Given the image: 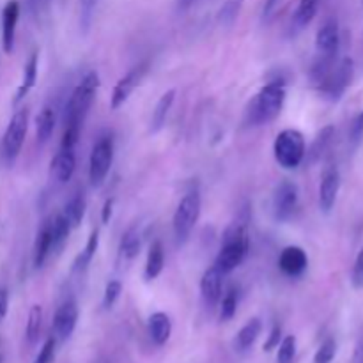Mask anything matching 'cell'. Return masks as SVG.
Listing matches in <instances>:
<instances>
[{
    "mask_svg": "<svg viewBox=\"0 0 363 363\" xmlns=\"http://www.w3.org/2000/svg\"><path fill=\"white\" fill-rule=\"evenodd\" d=\"M98 87L99 74L96 71H89L71 92L66 105V116H64L66 128H64L62 142H60L62 149H74V145H77L85 117H87L89 110L94 103Z\"/></svg>",
    "mask_w": 363,
    "mask_h": 363,
    "instance_id": "6da1fadb",
    "label": "cell"
},
{
    "mask_svg": "<svg viewBox=\"0 0 363 363\" xmlns=\"http://www.w3.org/2000/svg\"><path fill=\"white\" fill-rule=\"evenodd\" d=\"M287 89L284 80H273L266 84L261 91L255 94L247 110V123L252 126L272 123L280 116L286 101Z\"/></svg>",
    "mask_w": 363,
    "mask_h": 363,
    "instance_id": "7a4b0ae2",
    "label": "cell"
},
{
    "mask_svg": "<svg viewBox=\"0 0 363 363\" xmlns=\"http://www.w3.org/2000/svg\"><path fill=\"white\" fill-rule=\"evenodd\" d=\"M248 247H250V240H248V233L245 223H233V225L225 230V234H223L222 248H220L218 255H216V261L213 266H216L222 275L234 272V269L245 261V257H247Z\"/></svg>",
    "mask_w": 363,
    "mask_h": 363,
    "instance_id": "3957f363",
    "label": "cell"
},
{
    "mask_svg": "<svg viewBox=\"0 0 363 363\" xmlns=\"http://www.w3.org/2000/svg\"><path fill=\"white\" fill-rule=\"evenodd\" d=\"M275 160L282 169L293 170L301 165L307 155V144L301 131L298 130H284L277 135L275 144H273Z\"/></svg>",
    "mask_w": 363,
    "mask_h": 363,
    "instance_id": "277c9868",
    "label": "cell"
},
{
    "mask_svg": "<svg viewBox=\"0 0 363 363\" xmlns=\"http://www.w3.org/2000/svg\"><path fill=\"white\" fill-rule=\"evenodd\" d=\"M201 208L202 201L199 190H190L183 195L172 220L174 238H176L177 245H184L188 241L199 216H201Z\"/></svg>",
    "mask_w": 363,
    "mask_h": 363,
    "instance_id": "5b68a950",
    "label": "cell"
},
{
    "mask_svg": "<svg viewBox=\"0 0 363 363\" xmlns=\"http://www.w3.org/2000/svg\"><path fill=\"white\" fill-rule=\"evenodd\" d=\"M354 77V64L350 57H344V59L337 60L332 66V69L326 73V77L323 78L321 84L318 85V91L321 92L325 98L332 99V101H339L344 96V92L350 89L351 82Z\"/></svg>",
    "mask_w": 363,
    "mask_h": 363,
    "instance_id": "8992f818",
    "label": "cell"
},
{
    "mask_svg": "<svg viewBox=\"0 0 363 363\" xmlns=\"http://www.w3.org/2000/svg\"><path fill=\"white\" fill-rule=\"evenodd\" d=\"M113 162V138L112 135H103L98 138L89 158V181L92 186H99L106 179Z\"/></svg>",
    "mask_w": 363,
    "mask_h": 363,
    "instance_id": "52a82bcc",
    "label": "cell"
},
{
    "mask_svg": "<svg viewBox=\"0 0 363 363\" xmlns=\"http://www.w3.org/2000/svg\"><path fill=\"white\" fill-rule=\"evenodd\" d=\"M27 130H28V110L21 108L11 117L6 133H4V138H2V152H4V158H6L7 162H14L16 156L20 155L21 147H23L25 137H27Z\"/></svg>",
    "mask_w": 363,
    "mask_h": 363,
    "instance_id": "ba28073f",
    "label": "cell"
},
{
    "mask_svg": "<svg viewBox=\"0 0 363 363\" xmlns=\"http://www.w3.org/2000/svg\"><path fill=\"white\" fill-rule=\"evenodd\" d=\"M300 204V190L293 181H282L273 194V215L277 222H287L296 213Z\"/></svg>",
    "mask_w": 363,
    "mask_h": 363,
    "instance_id": "9c48e42d",
    "label": "cell"
},
{
    "mask_svg": "<svg viewBox=\"0 0 363 363\" xmlns=\"http://www.w3.org/2000/svg\"><path fill=\"white\" fill-rule=\"evenodd\" d=\"M147 66H149L147 62H142L138 64V66L131 67V69L128 71L119 82H117L116 87H113L112 91V96H110V108L112 110L121 108V106L130 99L131 92L140 85L142 78H144L145 73H147Z\"/></svg>",
    "mask_w": 363,
    "mask_h": 363,
    "instance_id": "30bf717a",
    "label": "cell"
},
{
    "mask_svg": "<svg viewBox=\"0 0 363 363\" xmlns=\"http://www.w3.org/2000/svg\"><path fill=\"white\" fill-rule=\"evenodd\" d=\"M78 323V305L74 300H66L53 315V333H55V340L59 342H66L71 335H73L74 328Z\"/></svg>",
    "mask_w": 363,
    "mask_h": 363,
    "instance_id": "8fae6325",
    "label": "cell"
},
{
    "mask_svg": "<svg viewBox=\"0 0 363 363\" xmlns=\"http://www.w3.org/2000/svg\"><path fill=\"white\" fill-rule=\"evenodd\" d=\"M340 191V174L335 167H326L319 184V208L323 213H330L335 206Z\"/></svg>",
    "mask_w": 363,
    "mask_h": 363,
    "instance_id": "7c38bea8",
    "label": "cell"
},
{
    "mask_svg": "<svg viewBox=\"0 0 363 363\" xmlns=\"http://www.w3.org/2000/svg\"><path fill=\"white\" fill-rule=\"evenodd\" d=\"M315 48L319 55L337 57L340 48V28L335 18H330L319 27L318 35H315Z\"/></svg>",
    "mask_w": 363,
    "mask_h": 363,
    "instance_id": "4fadbf2b",
    "label": "cell"
},
{
    "mask_svg": "<svg viewBox=\"0 0 363 363\" xmlns=\"http://www.w3.org/2000/svg\"><path fill=\"white\" fill-rule=\"evenodd\" d=\"M279 268L284 275L291 277V279L301 277L308 268L307 252H305L301 247H294V245L286 247L282 252H280Z\"/></svg>",
    "mask_w": 363,
    "mask_h": 363,
    "instance_id": "5bb4252c",
    "label": "cell"
},
{
    "mask_svg": "<svg viewBox=\"0 0 363 363\" xmlns=\"http://www.w3.org/2000/svg\"><path fill=\"white\" fill-rule=\"evenodd\" d=\"M74 170H77V156H74V149H62L53 156L52 163H50V172L57 183L64 184L71 181Z\"/></svg>",
    "mask_w": 363,
    "mask_h": 363,
    "instance_id": "9a60e30c",
    "label": "cell"
},
{
    "mask_svg": "<svg viewBox=\"0 0 363 363\" xmlns=\"http://www.w3.org/2000/svg\"><path fill=\"white\" fill-rule=\"evenodd\" d=\"M18 18H20V2L18 0H9L2 11V45L6 53L13 52Z\"/></svg>",
    "mask_w": 363,
    "mask_h": 363,
    "instance_id": "2e32d148",
    "label": "cell"
},
{
    "mask_svg": "<svg viewBox=\"0 0 363 363\" xmlns=\"http://www.w3.org/2000/svg\"><path fill=\"white\" fill-rule=\"evenodd\" d=\"M222 279L223 275L218 272L216 266H211L206 269L201 279V294L202 300L206 301L208 307H215L222 298Z\"/></svg>",
    "mask_w": 363,
    "mask_h": 363,
    "instance_id": "e0dca14e",
    "label": "cell"
},
{
    "mask_svg": "<svg viewBox=\"0 0 363 363\" xmlns=\"http://www.w3.org/2000/svg\"><path fill=\"white\" fill-rule=\"evenodd\" d=\"M149 337L156 346H163L169 342L170 335H172V321L165 312H155L147 321Z\"/></svg>",
    "mask_w": 363,
    "mask_h": 363,
    "instance_id": "ac0fdd59",
    "label": "cell"
},
{
    "mask_svg": "<svg viewBox=\"0 0 363 363\" xmlns=\"http://www.w3.org/2000/svg\"><path fill=\"white\" fill-rule=\"evenodd\" d=\"M50 254H52V229H50V218H48L46 222H43L41 229L38 230V236H35L34 255H32L34 268L35 269L43 268V264H45Z\"/></svg>",
    "mask_w": 363,
    "mask_h": 363,
    "instance_id": "d6986e66",
    "label": "cell"
},
{
    "mask_svg": "<svg viewBox=\"0 0 363 363\" xmlns=\"http://www.w3.org/2000/svg\"><path fill=\"white\" fill-rule=\"evenodd\" d=\"M318 11L319 0H300L296 11L293 14V20H291V30H293V34H298L303 28H307L315 18Z\"/></svg>",
    "mask_w": 363,
    "mask_h": 363,
    "instance_id": "ffe728a7",
    "label": "cell"
},
{
    "mask_svg": "<svg viewBox=\"0 0 363 363\" xmlns=\"http://www.w3.org/2000/svg\"><path fill=\"white\" fill-rule=\"evenodd\" d=\"M174 99H176V89H170L165 94H162V98L156 103L155 110H152L151 117V133H158L167 123V117H169L170 108L174 105Z\"/></svg>",
    "mask_w": 363,
    "mask_h": 363,
    "instance_id": "44dd1931",
    "label": "cell"
},
{
    "mask_svg": "<svg viewBox=\"0 0 363 363\" xmlns=\"http://www.w3.org/2000/svg\"><path fill=\"white\" fill-rule=\"evenodd\" d=\"M38 66H39V59H38V52L32 53L28 57L27 64H25V69H23V80H21L20 87H18L16 96L13 99V105H18L25 96L28 94L32 87L35 85V80H38Z\"/></svg>",
    "mask_w": 363,
    "mask_h": 363,
    "instance_id": "7402d4cb",
    "label": "cell"
},
{
    "mask_svg": "<svg viewBox=\"0 0 363 363\" xmlns=\"http://www.w3.org/2000/svg\"><path fill=\"white\" fill-rule=\"evenodd\" d=\"M50 229H52V252H60L66 247L71 234V225L62 213L50 218Z\"/></svg>",
    "mask_w": 363,
    "mask_h": 363,
    "instance_id": "603a6c76",
    "label": "cell"
},
{
    "mask_svg": "<svg viewBox=\"0 0 363 363\" xmlns=\"http://www.w3.org/2000/svg\"><path fill=\"white\" fill-rule=\"evenodd\" d=\"M261 332H262L261 319H257V318L250 319V321H248L247 325H245L243 328L238 332L236 340H234V347H236L238 351H241V353L247 350H250V347L254 346L255 340H257V337L261 335Z\"/></svg>",
    "mask_w": 363,
    "mask_h": 363,
    "instance_id": "cb8c5ba5",
    "label": "cell"
},
{
    "mask_svg": "<svg viewBox=\"0 0 363 363\" xmlns=\"http://www.w3.org/2000/svg\"><path fill=\"white\" fill-rule=\"evenodd\" d=\"M165 266V252L160 241H155L149 248L147 262H145V280H155L162 275Z\"/></svg>",
    "mask_w": 363,
    "mask_h": 363,
    "instance_id": "d4e9b609",
    "label": "cell"
},
{
    "mask_svg": "<svg viewBox=\"0 0 363 363\" xmlns=\"http://www.w3.org/2000/svg\"><path fill=\"white\" fill-rule=\"evenodd\" d=\"M55 130V112L52 106H45L35 117V137L39 144H46Z\"/></svg>",
    "mask_w": 363,
    "mask_h": 363,
    "instance_id": "484cf974",
    "label": "cell"
},
{
    "mask_svg": "<svg viewBox=\"0 0 363 363\" xmlns=\"http://www.w3.org/2000/svg\"><path fill=\"white\" fill-rule=\"evenodd\" d=\"M142 247V236H140V230L137 227H130L126 233L123 234L121 238V245H119V252L124 259L131 261L138 255Z\"/></svg>",
    "mask_w": 363,
    "mask_h": 363,
    "instance_id": "4316f807",
    "label": "cell"
},
{
    "mask_svg": "<svg viewBox=\"0 0 363 363\" xmlns=\"http://www.w3.org/2000/svg\"><path fill=\"white\" fill-rule=\"evenodd\" d=\"M98 247H99V230L96 229L92 230L91 236H89L84 250L78 254L77 261H74V272H84V269H87V266L91 264L92 259H94L96 252H98Z\"/></svg>",
    "mask_w": 363,
    "mask_h": 363,
    "instance_id": "83f0119b",
    "label": "cell"
},
{
    "mask_svg": "<svg viewBox=\"0 0 363 363\" xmlns=\"http://www.w3.org/2000/svg\"><path fill=\"white\" fill-rule=\"evenodd\" d=\"M85 208H87V204H85V199L82 197V195H77V197H73L66 206H64L62 215L66 216V220L69 222L71 229H77V227L80 225L85 215Z\"/></svg>",
    "mask_w": 363,
    "mask_h": 363,
    "instance_id": "f1b7e54d",
    "label": "cell"
},
{
    "mask_svg": "<svg viewBox=\"0 0 363 363\" xmlns=\"http://www.w3.org/2000/svg\"><path fill=\"white\" fill-rule=\"evenodd\" d=\"M43 328V308L41 305H32L30 312H28V321H27V330H25V335L30 346H34L39 340Z\"/></svg>",
    "mask_w": 363,
    "mask_h": 363,
    "instance_id": "f546056e",
    "label": "cell"
},
{
    "mask_svg": "<svg viewBox=\"0 0 363 363\" xmlns=\"http://www.w3.org/2000/svg\"><path fill=\"white\" fill-rule=\"evenodd\" d=\"M333 126H326L325 130L321 131V133L318 135V138L314 140V144H312L311 151H308V156H311V163L318 162L319 158H321L323 155H325L326 151H328L330 144H332V138H333Z\"/></svg>",
    "mask_w": 363,
    "mask_h": 363,
    "instance_id": "4dcf8cb0",
    "label": "cell"
},
{
    "mask_svg": "<svg viewBox=\"0 0 363 363\" xmlns=\"http://www.w3.org/2000/svg\"><path fill=\"white\" fill-rule=\"evenodd\" d=\"M243 4L245 0H225L218 11L220 23L225 25V27H230L238 20V16H240L241 9H243Z\"/></svg>",
    "mask_w": 363,
    "mask_h": 363,
    "instance_id": "1f68e13d",
    "label": "cell"
},
{
    "mask_svg": "<svg viewBox=\"0 0 363 363\" xmlns=\"http://www.w3.org/2000/svg\"><path fill=\"white\" fill-rule=\"evenodd\" d=\"M294 358H296V337L294 335L284 337L282 342L279 344L277 363H294Z\"/></svg>",
    "mask_w": 363,
    "mask_h": 363,
    "instance_id": "d6a6232c",
    "label": "cell"
},
{
    "mask_svg": "<svg viewBox=\"0 0 363 363\" xmlns=\"http://www.w3.org/2000/svg\"><path fill=\"white\" fill-rule=\"evenodd\" d=\"M238 308V294L236 291H229L223 298H220V319L223 323L230 321L236 315Z\"/></svg>",
    "mask_w": 363,
    "mask_h": 363,
    "instance_id": "836d02e7",
    "label": "cell"
},
{
    "mask_svg": "<svg viewBox=\"0 0 363 363\" xmlns=\"http://www.w3.org/2000/svg\"><path fill=\"white\" fill-rule=\"evenodd\" d=\"M337 353V342L333 339H326L319 346L318 353L314 357V363H332Z\"/></svg>",
    "mask_w": 363,
    "mask_h": 363,
    "instance_id": "e575fe53",
    "label": "cell"
},
{
    "mask_svg": "<svg viewBox=\"0 0 363 363\" xmlns=\"http://www.w3.org/2000/svg\"><path fill=\"white\" fill-rule=\"evenodd\" d=\"M121 291H123V284L119 280H110L105 287V294H103V307L112 308L116 301L119 300Z\"/></svg>",
    "mask_w": 363,
    "mask_h": 363,
    "instance_id": "d590c367",
    "label": "cell"
},
{
    "mask_svg": "<svg viewBox=\"0 0 363 363\" xmlns=\"http://www.w3.org/2000/svg\"><path fill=\"white\" fill-rule=\"evenodd\" d=\"M96 6H98V0H80V25L84 30H87L91 25Z\"/></svg>",
    "mask_w": 363,
    "mask_h": 363,
    "instance_id": "8d00e7d4",
    "label": "cell"
},
{
    "mask_svg": "<svg viewBox=\"0 0 363 363\" xmlns=\"http://www.w3.org/2000/svg\"><path fill=\"white\" fill-rule=\"evenodd\" d=\"M55 337H50L45 344H43L41 351L35 357L34 363H53V358H55Z\"/></svg>",
    "mask_w": 363,
    "mask_h": 363,
    "instance_id": "74e56055",
    "label": "cell"
},
{
    "mask_svg": "<svg viewBox=\"0 0 363 363\" xmlns=\"http://www.w3.org/2000/svg\"><path fill=\"white\" fill-rule=\"evenodd\" d=\"M363 140V110L354 117V121L351 123L350 128V142L353 144V147H358Z\"/></svg>",
    "mask_w": 363,
    "mask_h": 363,
    "instance_id": "f35d334b",
    "label": "cell"
},
{
    "mask_svg": "<svg viewBox=\"0 0 363 363\" xmlns=\"http://www.w3.org/2000/svg\"><path fill=\"white\" fill-rule=\"evenodd\" d=\"M351 284H353L354 289H363V248L354 259L353 272H351Z\"/></svg>",
    "mask_w": 363,
    "mask_h": 363,
    "instance_id": "ab89813d",
    "label": "cell"
},
{
    "mask_svg": "<svg viewBox=\"0 0 363 363\" xmlns=\"http://www.w3.org/2000/svg\"><path fill=\"white\" fill-rule=\"evenodd\" d=\"M280 342H282V326L275 325L273 326L272 333H269L268 340H266V344L262 346V350H264L266 353H269V351H273L275 347H279Z\"/></svg>",
    "mask_w": 363,
    "mask_h": 363,
    "instance_id": "60d3db41",
    "label": "cell"
},
{
    "mask_svg": "<svg viewBox=\"0 0 363 363\" xmlns=\"http://www.w3.org/2000/svg\"><path fill=\"white\" fill-rule=\"evenodd\" d=\"M350 363H363V328L362 332L358 333L357 344H354L353 354H351V362Z\"/></svg>",
    "mask_w": 363,
    "mask_h": 363,
    "instance_id": "b9f144b4",
    "label": "cell"
},
{
    "mask_svg": "<svg viewBox=\"0 0 363 363\" xmlns=\"http://www.w3.org/2000/svg\"><path fill=\"white\" fill-rule=\"evenodd\" d=\"M7 307H9V293H7V289L2 287V289H0V321L6 318Z\"/></svg>",
    "mask_w": 363,
    "mask_h": 363,
    "instance_id": "7bdbcfd3",
    "label": "cell"
},
{
    "mask_svg": "<svg viewBox=\"0 0 363 363\" xmlns=\"http://www.w3.org/2000/svg\"><path fill=\"white\" fill-rule=\"evenodd\" d=\"M112 211H113V199H108V201L105 202V206H103V211H101L103 223L108 222L110 216H112Z\"/></svg>",
    "mask_w": 363,
    "mask_h": 363,
    "instance_id": "ee69618b",
    "label": "cell"
},
{
    "mask_svg": "<svg viewBox=\"0 0 363 363\" xmlns=\"http://www.w3.org/2000/svg\"><path fill=\"white\" fill-rule=\"evenodd\" d=\"M277 2H279V0H266V4H264V16H269V14H272V11L275 9Z\"/></svg>",
    "mask_w": 363,
    "mask_h": 363,
    "instance_id": "f6af8a7d",
    "label": "cell"
},
{
    "mask_svg": "<svg viewBox=\"0 0 363 363\" xmlns=\"http://www.w3.org/2000/svg\"><path fill=\"white\" fill-rule=\"evenodd\" d=\"M28 2H30L32 9L38 11V9H41L43 6H46V4H48V0H28Z\"/></svg>",
    "mask_w": 363,
    "mask_h": 363,
    "instance_id": "bcb514c9",
    "label": "cell"
},
{
    "mask_svg": "<svg viewBox=\"0 0 363 363\" xmlns=\"http://www.w3.org/2000/svg\"><path fill=\"white\" fill-rule=\"evenodd\" d=\"M195 0H179V9H188Z\"/></svg>",
    "mask_w": 363,
    "mask_h": 363,
    "instance_id": "7dc6e473",
    "label": "cell"
},
{
    "mask_svg": "<svg viewBox=\"0 0 363 363\" xmlns=\"http://www.w3.org/2000/svg\"><path fill=\"white\" fill-rule=\"evenodd\" d=\"M0 363H2V357H0Z\"/></svg>",
    "mask_w": 363,
    "mask_h": 363,
    "instance_id": "c3c4849f",
    "label": "cell"
}]
</instances>
